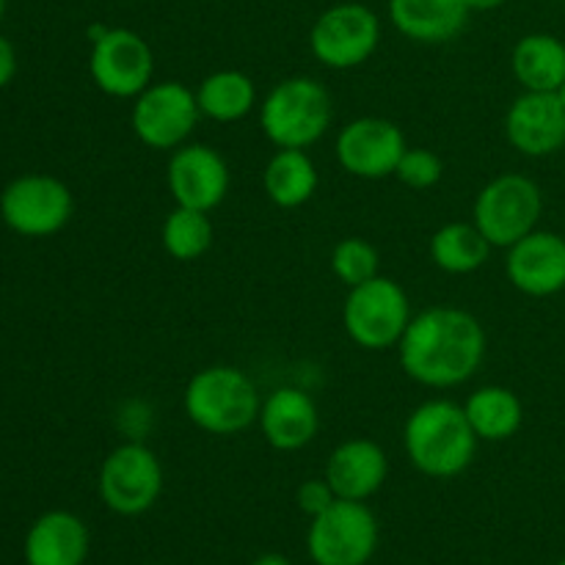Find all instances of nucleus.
Listing matches in <instances>:
<instances>
[{
    "mask_svg": "<svg viewBox=\"0 0 565 565\" xmlns=\"http://www.w3.org/2000/svg\"><path fill=\"white\" fill-rule=\"evenodd\" d=\"M557 97H561V103L565 105V81H563V86L557 88Z\"/></svg>",
    "mask_w": 565,
    "mask_h": 565,
    "instance_id": "473e14b6",
    "label": "nucleus"
},
{
    "mask_svg": "<svg viewBox=\"0 0 565 565\" xmlns=\"http://www.w3.org/2000/svg\"><path fill=\"white\" fill-rule=\"evenodd\" d=\"M88 557V527L70 511H50L25 535L28 565H83Z\"/></svg>",
    "mask_w": 565,
    "mask_h": 565,
    "instance_id": "aec40b11",
    "label": "nucleus"
},
{
    "mask_svg": "<svg viewBox=\"0 0 565 565\" xmlns=\"http://www.w3.org/2000/svg\"><path fill=\"white\" fill-rule=\"evenodd\" d=\"M406 136L401 127L384 116H359L348 121L334 141L337 163L356 180H386L395 177L397 163L406 152Z\"/></svg>",
    "mask_w": 565,
    "mask_h": 565,
    "instance_id": "ddd939ff",
    "label": "nucleus"
},
{
    "mask_svg": "<svg viewBox=\"0 0 565 565\" xmlns=\"http://www.w3.org/2000/svg\"><path fill=\"white\" fill-rule=\"evenodd\" d=\"M480 439L467 412L447 397H434L414 408L403 425V450L419 475L452 480L472 467Z\"/></svg>",
    "mask_w": 565,
    "mask_h": 565,
    "instance_id": "f03ea898",
    "label": "nucleus"
},
{
    "mask_svg": "<svg viewBox=\"0 0 565 565\" xmlns=\"http://www.w3.org/2000/svg\"><path fill=\"white\" fill-rule=\"evenodd\" d=\"M467 0H390V20L419 44L452 42L469 22Z\"/></svg>",
    "mask_w": 565,
    "mask_h": 565,
    "instance_id": "6ab92c4d",
    "label": "nucleus"
},
{
    "mask_svg": "<svg viewBox=\"0 0 565 565\" xmlns=\"http://www.w3.org/2000/svg\"><path fill=\"white\" fill-rule=\"evenodd\" d=\"M215 241V226L210 213L204 210H191L174 204L169 215L163 218L160 226V243H163V252L169 254L177 263H193V259H202L204 254L213 248Z\"/></svg>",
    "mask_w": 565,
    "mask_h": 565,
    "instance_id": "a878e982",
    "label": "nucleus"
},
{
    "mask_svg": "<svg viewBox=\"0 0 565 565\" xmlns=\"http://www.w3.org/2000/svg\"><path fill=\"white\" fill-rule=\"evenodd\" d=\"M441 174H445V163L434 149L425 147H406L395 169L397 182L412 191H430L434 185H439Z\"/></svg>",
    "mask_w": 565,
    "mask_h": 565,
    "instance_id": "cd10ccee",
    "label": "nucleus"
},
{
    "mask_svg": "<svg viewBox=\"0 0 565 565\" xmlns=\"http://www.w3.org/2000/svg\"><path fill=\"white\" fill-rule=\"evenodd\" d=\"M334 500H337V494H334V489H331L329 480H326V478L303 480V483L298 486V491H296L298 511H301L303 516H309V519L320 516V513H323L326 508H329Z\"/></svg>",
    "mask_w": 565,
    "mask_h": 565,
    "instance_id": "c85d7f7f",
    "label": "nucleus"
},
{
    "mask_svg": "<svg viewBox=\"0 0 565 565\" xmlns=\"http://www.w3.org/2000/svg\"><path fill=\"white\" fill-rule=\"evenodd\" d=\"M390 475V456L384 447L373 439H345L331 450L326 461L323 478L334 489L337 500L367 502L379 494Z\"/></svg>",
    "mask_w": 565,
    "mask_h": 565,
    "instance_id": "f3484780",
    "label": "nucleus"
},
{
    "mask_svg": "<svg viewBox=\"0 0 565 565\" xmlns=\"http://www.w3.org/2000/svg\"><path fill=\"white\" fill-rule=\"evenodd\" d=\"M508 0H467L469 11H494L500 6H505Z\"/></svg>",
    "mask_w": 565,
    "mask_h": 565,
    "instance_id": "7c9ffc66",
    "label": "nucleus"
},
{
    "mask_svg": "<svg viewBox=\"0 0 565 565\" xmlns=\"http://www.w3.org/2000/svg\"><path fill=\"white\" fill-rule=\"evenodd\" d=\"M196 103L202 116L218 125H232L257 108V83L241 70L210 72L196 86Z\"/></svg>",
    "mask_w": 565,
    "mask_h": 565,
    "instance_id": "393cba45",
    "label": "nucleus"
},
{
    "mask_svg": "<svg viewBox=\"0 0 565 565\" xmlns=\"http://www.w3.org/2000/svg\"><path fill=\"white\" fill-rule=\"evenodd\" d=\"M320 174L307 149H276L263 169V191L276 207H303L318 193Z\"/></svg>",
    "mask_w": 565,
    "mask_h": 565,
    "instance_id": "412c9836",
    "label": "nucleus"
},
{
    "mask_svg": "<svg viewBox=\"0 0 565 565\" xmlns=\"http://www.w3.org/2000/svg\"><path fill=\"white\" fill-rule=\"evenodd\" d=\"M202 110L196 88L180 81L149 83L130 105V127L138 141L154 152H174L191 141Z\"/></svg>",
    "mask_w": 565,
    "mask_h": 565,
    "instance_id": "6e6552de",
    "label": "nucleus"
},
{
    "mask_svg": "<svg viewBox=\"0 0 565 565\" xmlns=\"http://www.w3.org/2000/svg\"><path fill=\"white\" fill-rule=\"evenodd\" d=\"M557 565H565V557H563V561H561V563H557Z\"/></svg>",
    "mask_w": 565,
    "mask_h": 565,
    "instance_id": "f704fd0d",
    "label": "nucleus"
},
{
    "mask_svg": "<svg viewBox=\"0 0 565 565\" xmlns=\"http://www.w3.org/2000/svg\"><path fill=\"white\" fill-rule=\"evenodd\" d=\"M412 301L401 281L390 276H375L348 290L342 303V326L353 345L362 351H392L401 345L412 323Z\"/></svg>",
    "mask_w": 565,
    "mask_h": 565,
    "instance_id": "39448f33",
    "label": "nucleus"
},
{
    "mask_svg": "<svg viewBox=\"0 0 565 565\" xmlns=\"http://www.w3.org/2000/svg\"><path fill=\"white\" fill-rule=\"evenodd\" d=\"M511 70L522 92H557L565 81V42L552 33H527L513 47Z\"/></svg>",
    "mask_w": 565,
    "mask_h": 565,
    "instance_id": "4be33fe9",
    "label": "nucleus"
},
{
    "mask_svg": "<svg viewBox=\"0 0 565 565\" xmlns=\"http://www.w3.org/2000/svg\"><path fill=\"white\" fill-rule=\"evenodd\" d=\"M88 75L94 86L114 99H136L154 83V53L141 33L130 28H94Z\"/></svg>",
    "mask_w": 565,
    "mask_h": 565,
    "instance_id": "9d476101",
    "label": "nucleus"
},
{
    "mask_svg": "<svg viewBox=\"0 0 565 565\" xmlns=\"http://www.w3.org/2000/svg\"><path fill=\"white\" fill-rule=\"evenodd\" d=\"M263 439L279 452H298L312 445L320 430L318 403L301 386H279L263 401L257 417Z\"/></svg>",
    "mask_w": 565,
    "mask_h": 565,
    "instance_id": "a211bd4d",
    "label": "nucleus"
},
{
    "mask_svg": "<svg viewBox=\"0 0 565 565\" xmlns=\"http://www.w3.org/2000/svg\"><path fill=\"white\" fill-rule=\"evenodd\" d=\"M185 417L210 436H235L257 425L263 397L257 384L232 364H210L182 392Z\"/></svg>",
    "mask_w": 565,
    "mask_h": 565,
    "instance_id": "7ed1b4c3",
    "label": "nucleus"
},
{
    "mask_svg": "<svg viewBox=\"0 0 565 565\" xmlns=\"http://www.w3.org/2000/svg\"><path fill=\"white\" fill-rule=\"evenodd\" d=\"M508 281L530 298H550L565 290V237L535 230L505 248Z\"/></svg>",
    "mask_w": 565,
    "mask_h": 565,
    "instance_id": "dca6fc26",
    "label": "nucleus"
},
{
    "mask_svg": "<svg viewBox=\"0 0 565 565\" xmlns=\"http://www.w3.org/2000/svg\"><path fill=\"white\" fill-rule=\"evenodd\" d=\"M379 550V519L367 502L334 500L309 519L307 552L315 565H367Z\"/></svg>",
    "mask_w": 565,
    "mask_h": 565,
    "instance_id": "1a4fd4ad",
    "label": "nucleus"
},
{
    "mask_svg": "<svg viewBox=\"0 0 565 565\" xmlns=\"http://www.w3.org/2000/svg\"><path fill=\"white\" fill-rule=\"evenodd\" d=\"M3 11H6V0H0V17H3Z\"/></svg>",
    "mask_w": 565,
    "mask_h": 565,
    "instance_id": "72a5a7b5",
    "label": "nucleus"
},
{
    "mask_svg": "<svg viewBox=\"0 0 565 565\" xmlns=\"http://www.w3.org/2000/svg\"><path fill=\"white\" fill-rule=\"evenodd\" d=\"M97 491L103 505L116 516H141L152 511L163 494V463L152 447L127 439L105 456L97 475Z\"/></svg>",
    "mask_w": 565,
    "mask_h": 565,
    "instance_id": "0eeeda50",
    "label": "nucleus"
},
{
    "mask_svg": "<svg viewBox=\"0 0 565 565\" xmlns=\"http://www.w3.org/2000/svg\"><path fill=\"white\" fill-rule=\"evenodd\" d=\"M544 213V193L527 174L494 177L478 191L472 204V221L494 248H511L530 232L539 230Z\"/></svg>",
    "mask_w": 565,
    "mask_h": 565,
    "instance_id": "423d86ee",
    "label": "nucleus"
},
{
    "mask_svg": "<svg viewBox=\"0 0 565 565\" xmlns=\"http://www.w3.org/2000/svg\"><path fill=\"white\" fill-rule=\"evenodd\" d=\"M381 44V20L364 3H337L315 20L309 50L315 61L334 72L367 64Z\"/></svg>",
    "mask_w": 565,
    "mask_h": 565,
    "instance_id": "9b49d317",
    "label": "nucleus"
},
{
    "mask_svg": "<svg viewBox=\"0 0 565 565\" xmlns=\"http://www.w3.org/2000/svg\"><path fill=\"white\" fill-rule=\"evenodd\" d=\"M491 243L475 221H450L430 235V263L450 276H469L483 268L491 257Z\"/></svg>",
    "mask_w": 565,
    "mask_h": 565,
    "instance_id": "b1692460",
    "label": "nucleus"
},
{
    "mask_svg": "<svg viewBox=\"0 0 565 565\" xmlns=\"http://www.w3.org/2000/svg\"><path fill=\"white\" fill-rule=\"evenodd\" d=\"M463 412H467L469 425H472L475 436L480 441H508L522 430L524 425V406L519 395L508 386L489 384L475 390L472 395L463 401Z\"/></svg>",
    "mask_w": 565,
    "mask_h": 565,
    "instance_id": "5701e85b",
    "label": "nucleus"
},
{
    "mask_svg": "<svg viewBox=\"0 0 565 565\" xmlns=\"http://www.w3.org/2000/svg\"><path fill=\"white\" fill-rule=\"evenodd\" d=\"M75 210L72 191L50 174L17 177L0 193L6 226L22 237H50L64 230Z\"/></svg>",
    "mask_w": 565,
    "mask_h": 565,
    "instance_id": "f8f14e48",
    "label": "nucleus"
},
{
    "mask_svg": "<svg viewBox=\"0 0 565 565\" xmlns=\"http://www.w3.org/2000/svg\"><path fill=\"white\" fill-rule=\"evenodd\" d=\"M331 116L329 88L307 75L279 81L259 105V127L276 149L315 147L329 132Z\"/></svg>",
    "mask_w": 565,
    "mask_h": 565,
    "instance_id": "20e7f679",
    "label": "nucleus"
},
{
    "mask_svg": "<svg viewBox=\"0 0 565 565\" xmlns=\"http://www.w3.org/2000/svg\"><path fill=\"white\" fill-rule=\"evenodd\" d=\"M166 185L180 207L213 213L230 193V163L210 143L188 141L174 149L166 166Z\"/></svg>",
    "mask_w": 565,
    "mask_h": 565,
    "instance_id": "4468645a",
    "label": "nucleus"
},
{
    "mask_svg": "<svg viewBox=\"0 0 565 565\" xmlns=\"http://www.w3.org/2000/svg\"><path fill=\"white\" fill-rule=\"evenodd\" d=\"M329 268L351 290V287L364 285V281L375 279L381 274L379 248L364 241V237H342L331 248Z\"/></svg>",
    "mask_w": 565,
    "mask_h": 565,
    "instance_id": "bb28decb",
    "label": "nucleus"
},
{
    "mask_svg": "<svg viewBox=\"0 0 565 565\" xmlns=\"http://www.w3.org/2000/svg\"><path fill=\"white\" fill-rule=\"evenodd\" d=\"M486 329L472 312L458 307H428L417 312L397 345L401 367L414 384L428 390L461 386L483 367Z\"/></svg>",
    "mask_w": 565,
    "mask_h": 565,
    "instance_id": "f257e3e1",
    "label": "nucleus"
},
{
    "mask_svg": "<svg viewBox=\"0 0 565 565\" xmlns=\"http://www.w3.org/2000/svg\"><path fill=\"white\" fill-rule=\"evenodd\" d=\"M505 138L524 158H550L565 147V105L557 92H522L505 114Z\"/></svg>",
    "mask_w": 565,
    "mask_h": 565,
    "instance_id": "2eb2a0df",
    "label": "nucleus"
},
{
    "mask_svg": "<svg viewBox=\"0 0 565 565\" xmlns=\"http://www.w3.org/2000/svg\"><path fill=\"white\" fill-rule=\"evenodd\" d=\"M17 72V53L6 36H0V88L9 86Z\"/></svg>",
    "mask_w": 565,
    "mask_h": 565,
    "instance_id": "c756f323",
    "label": "nucleus"
},
{
    "mask_svg": "<svg viewBox=\"0 0 565 565\" xmlns=\"http://www.w3.org/2000/svg\"><path fill=\"white\" fill-rule=\"evenodd\" d=\"M252 565H292L290 561H287L285 555H276V552H270V555H263L257 557Z\"/></svg>",
    "mask_w": 565,
    "mask_h": 565,
    "instance_id": "2f4dec72",
    "label": "nucleus"
}]
</instances>
